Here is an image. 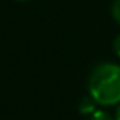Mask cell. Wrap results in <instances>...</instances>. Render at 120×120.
<instances>
[{
	"mask_svg": "<svg viewBox=\"0 0 120 120\" xmlns=\"http://www.w3.org/2000/svg\"><path fill=\"white\" fill-rule=\"evenodd\" d=\"M90 97L100 105L120 104V66L113 63L97 64L87 81Z\"/></svg>",
	"mask_w": 120,
	"mask_h": 120,
	"instance_id": "1",
	"label": "cell"
},
{
	"mask_svg": "<svg viewBox=\"0 0 120 120\" xmlns=\"http://www.w3.org/2000/svg\"><path fill=\"white\" fill-rule=\"evenodd\" d=\"M95 105H97V102L92 99V97H84L81 102H79V110L82 112V113H94L97 109H95Z\"/></svg>",
	"mask_w": 120,
	"mask_h": 120,
	"instance_id": "2",
	"label": "cell"
},
{
	"mask_svg": "<svg viewBox=\"0 0 120 120\" xmlns=\"http://www.w3.org/2000/svg\"><path fill=\"white\" fill-rule=\"evenodd\" d=\"M89 120H113V118L107 112H104V110H95L94 113H90Z\"/></svg>",
	"mask_w": 120,
	"mask_h": 120,
	"instance_id": "3",
	"label": "cell"
},
{
	"mask_svg": "<svg viewBox=\"0 0 120 120\" xmlns=\"http://www.w3.org/2000/svg\"><path fill=\"white\" fill-rule=\"evenodd\" d=\"M112 15H113L115 22L120 25V0H115V2H113V7H112Z\"/></svg>",
	"mask_w": 120,
	"mask_h": 120,
	"instance_id": "4",
	"label": "cell"
},
{
	"mask_svg": "<svg viewBox=\"0 0 120 120\" xmlns=\"http://www.w3.org/2000/svg\"><path fill=\"white\" fill-rule=\"evenodd\" d=\"M113 49H115V53L120 56V35L115 38V41H113Z\"/></svg>",
	"mask_w": 120,
	"mask_h": 120,
	"instance_id": "5",
	"label": "cell"
},
{
	"mask_svg": "<svg viewBox=\"0 0 120 120\" xmlns=\"http://www.w3.org/2000/svg\"><path fill=\"white\" fill-rule=\"evenodd\" d=\"M115 120H120V105L117 109V113H115Z\"/></svg>",
	"mask_w": 120,
	"mask_h": 120,
	"instance_id": "6",
	"label": "cell"
},
{
	"mask_svg": "<svg viewBox=\"0 0 120 120\" xmlns=\"http://www.w3.org/2000/svg\"><path fill=\"white\" fill-rule=\"evenodd\" d=\"M20 2H23V0H20Z\"/></svg>",
	"mask_w": 120,
	"mask_h": 120,
	"instance_id": "7",
	"label": "cell"
}]
</instances>
